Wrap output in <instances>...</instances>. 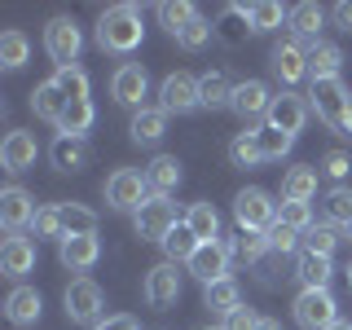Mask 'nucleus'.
<instances>
[{
  "mask_svg": "<svg viewBox=\"0 0 352 330\" xmlns=\"http://www.w3.org/2000/svg\"><path fill=\"white\" fill-rule=\"evenodd\" d=\"M146 300L154 308H172L176 300H181V273H176L172 260L154 264V269L146 273Z\"/></svg>",
  "mask_w": 352,
  "mask_h": 330,
  "instance_id": "4468645a",
  "label": "nucleus"
},
{
  "mask_svg": "<svg viewBox=\"0 0 352 330\" xmlns=\"http://www.w3.org/2000/svg\"><path fill=\"white\" fill-rule=\"evenodd\" d=\"M66 106H71V97H66V93H62V88L53 84V80H44V84L36 88V93H31V110H36L40 119H49V124H58Z\"/></svg>",
  "mask_w": 352,
  "mask_h": 330,
  "instance_id": "c85d7f7f",
  "label": "nucleus"
},
{
  "mask_svg": "<svg viewBox=\"0 0 352 330\" xmlns=\"http://www.w3.org/2000/svg\"><path fill=\"white\" fill-rule=\"evenodd\" d=\"M212 31H216V27H212V22H207L203 14H198V18L190 22V27H185L181 36H176V44H181L185 53H198V49H203V44H207V40H212Z\"/></svg>",
  "mask_w": 352,
  "mask_h": 330,
  "instance_id": "a18cd8bd",
  "label": "nucleus"
},
{
  "mask_svg": "<svg viewBox=\"0 0 352 330\" xmlns=\"http://www.w3.org/2000/svg\"><path fill=\"white\" fill-rule=\"evenodd\" d=\"M27 58H31V40L22 36V31H5V36H0V66H5V71H22Z\"/></svg>",
  "mask_w": 352,
  "mask_h": 330,
  "instance_id": "72a5a7b5",
  "label": "nucleus"
},
{
  "mask_svg": "<svg viewBox=\"0 0 352 330\" xmlns=\"http://www.w3.org/2000/svg\"><path fill=\"white\" fill-rule=\"evenodd\" d=\"M36 198H31L22 185H9V190H0V220H5L9 234H22V229L36 220Z\"/></svg>",
  "mask_w": 352,
  "mask_h": 330,
  "instance_id": "f8f14e48",
  "label": "nucleus"
},
{
  "mask_svg": "<svg viewBox=\"0 0 352 330\" xmlns=\"http://www.w3.org/2000/svg\"><path fill=\"white\" fill-rule=\"evenodd\" d=\"M339 66H344V53H339V44L317 40L313 49H308V75H313V84H322V80H339Z\"/></svg>",
  "mask_w": 352,
  "mask_h": 330,
  "instance_id": "5701e85b",
  "label": "nucleus"
},
{
  "mask_svg": "<svg viewBox=\"0 0 352 330\" xmlns=\"http://www.w3.org/2000/svg\"><path fill=\"white\" fill-rule=\"evenodd\" d=\"M330 330H352V322H344V317H339V322H335V326H330Z\"/></svg>",
  "mask_w": 352,
  "mask_h": 330,
  "instance_id": "5fc2aeb1",
  "label": "nucleus"
},
{
  "mask_svg": "<svg viewBox=\"0 0 352 330\" xmlns=\"http://www.w3.org/2000/svg\"><path fill=\"white\" fill-rule=\"evenodd\" d=\"M53 84H58L62 93L71 97V102L88 97V75H84V66H80V62H75V66H58V71H53Z\"/></svg>",
  "mask_w": 352,
  "mask_h": 330,
  "instance_id": "a19ab883",
  "label": "nucleus"
},
{
  "mask_svg": "<svg viewBox=\"0 0 352 330\" xmlns=\"http://www.w3.org/2000/svg\"><path fill=\"white\" fill-rule=\"evenodd\" d=\"M322 22H326V9L317 5V0H304V5L291 9L286 27L295 31V40H313V44H317V31H322Z\"/></svg>",
  "mask_w": 352,
  "mask_h": 330,
  "instance_id": "a878e982",
  "label": "nucleus"
},
{
  "mask_svg": "<svg viewBox=\"0 0 352 330\" xmlns=\"http://www.w3.org/2000/svg\"><path fill=\"white\" fill-rule=\"evenodd\" d=\"M31 269H36V242L22 234H9L5 247H0V273L5 278H27Z\"/></svg>",
  "mask_w": 352,
  "mask_h": 330,
  "instance_id": "f3484780",
  "label": "nucleus"
},
{
  "mask_svg": "<svg viewBox=\"0 0 352 330\" xmlns=\"http://www.w3.org/2000/svg\"><path fill=\"white\" fill-rule=\"evenodd\" d=\"M62 229L66 238H80V234H97V216L80 203H62Z\"/></svg>",
  "mask_w": 352,
  "mask_h": 330,
  "instance_id": "4c0bfd02",
  "label": "nucleus"
},
{
  "mask_svg": "<svg viewBox=\"0 0 352 330\" xmlns=\"http://www.w3.org/2000/svg\"><path fill=\"white\" fill-rule=\"evenodd\" d=\"M229 260H234V256H229L225 242H203V247L190 256V273H194L203 286H212V282H220V278H229Z\"/></svg>",
  "mask_w": 352,
  "mask_h": 330,
  "instance_id": "9b49d317",
  "label": "nucleus"
},
{
  "mask_svg": "<svg viewBox=\"0 0 352 330\" xmlns=\"http://www.w3.org/2000/svg\"><path fill=\"white\" fill-rule=\"evenodd\" d=\"M203 330H225V326H203Z\"/></svg>",
  "mask_w": 352,
  "mask_h": 330,
  "instance_id": "6e6d98bb",
  "label": "nucleus"
},
{
  "mask_svg": "<svg viewBox=\"0 0 352 330\" xmlns=\"http://www.w3.org/2000/svg\"><path fill=\"white\" fill-rule=\"evenodd\" d=\"M348 168H352V163H348V154H344V150H330L326 159H322V172H330L335 181H344V176H348Z\"/></svg>",
  "mask_w": 352,
  "mask_h": 330,
  "instance_id": "8fccbe9b",
  "label": "nucleus"
},
{
  "mask_svg": "<svg viewBox=\"0 0 352 330\" xmlns=\"http://www.w3.org/2000/svg\"><path fill=\"white\" fill-rule=\"evenodd\" d=\"M49 159H53V168H62V172H80L88 163V141L84 137H58L53 150H49Z\"/></svg>",
  "mask_w": 352,
  "mask_h": 330,
  "instance_id": "c756f323",
  "label": "nucleus"
},
{
  "mask_svg": "<svg viewBox=\"0 0 352 330\" xmlns=\"http://www.w3.org/2000/svg\"><path fill=\"white\" fill-rule=\"evenodd\" d=\"M80 49H84V36H80V27H75V18H53L49 27H44V53L58 66H75Z\"/></svg>",
  "mask_w": 352,
  "mask_h": 330,
  "instance_id": "6e6552de",
  "label": "nucleus"
},
{
  "mask_svg": "<svg viewBox=\"0 0 352 330\" xmlns=\"http://www.w3.org/2000/svg\"><path fill=\"white\" fill-rule=\"evenodd\" d=\"M278 225L295 229V234H308V229H313V207L308 203H282L278 207Z\"/></svg>",
  "mask_w": 352,
  "mask_h": 330,
  "instance_id": "37998d69",
  "label": "nucleus"
},
{
  "mask_svg": "<svg viewBox=\"0 0 352 330\" xmlns=\"http://www.w3.org/2000/svg\"><path fill=\"white\" fill-rule=\"evenodd\" d=\"M256 137H260L264 163H269V159H282V154H291V146H295V137H286V132H278V128H269V124H264V128L256 132Z\"/></svg>",
  "mask_w": 352,
  "mask_h": 330,
  "instance_id": "c03bdc74",
  "label": "nucleus"
},
{
  "mask_svg": "<svg viewBox=\"0 0 352 330\" xmlns=\"http://www.w3.org/2000/svg\"><path fill=\"white\" fill-rule=\"evenodd\" d=\"M62 304H66V317H71L75 326H97L102 313H106V295H102V286H97L93 278H75L71 286H66Z\"/></svg>",
  "mask_w": 352,
  "mask_h": 330,
  "instance_id": "20e7f679",
  "label": "nucleus"
},
{
  "mask_svg": "<svg viewBox=\"0 0 352 330\" xmlns=\"http://www.w3.org/2000/svg\"><path fill=\"white\" fill-rule=\"evenodd\" d=\"M93 330H141L137 326V317H128V313H115V317H102Z\"/></svg>",
  "mask_w": 352,
  "mask_h": 330,
  "instance_id": "3c124183",
  "label": "nucleus"
},
{
  "mask_svg": "<svg viewBox=\"0 0 352 330\" xmlns=\"http://www.w3.org/2000/svg\"><path fill=\"white\" fill-rule=\"evenodd\" d=\"M146 198H150L146 172H137V168H119V172H110V176H106V203L115 207V212H137Z\"/></svg>",
  "mask_w": 352,
  "mask_h": 330,
  "instance_id": "423d86ee",
  "label": "nucleus"
},
{
  "mask_svg": "<svg viewBox=\"0 0 352 330\" xmlns=\"http://www.w3.org/2000/svg\"><path fill=\"white\" fill-rule=\"evenodd\" d=\"M234 80H229L225 71H207L203 80H198V97H203L207 110H220V106H234Z\"/></svg>",
  "mask_w": 352,
  "mask_h": 330,
  "instance_id": "bb28decb",
  "label": "nucleus"
},
{
  "mask_svg": "<svg viewBox=\"0 0 352 330\" xmlns=\"http://www.w3.org/2000/svg\"><path fill=\"white\" fill-rule=\"evenodd\" d=\"M256 326H260V317L251 313L247 304H242V308H234V313L225 317V330H256Z\"/></svg>",
  "mask_w": 352,
  "mask_h": 330,
  "instance_id": "09e8293b",
  "label": "nucleus"
},
{
  "mask_svg": "<svg viewBox=\"0 0 352 330\" xmlns=\"http://www.w3.org/2000/svg\"><path fill=\"white\" fill-rule=\"evenodd\" d=\"M36 154H40V146H36V137L31 132H22V128H14L5 141H0V163H5V172H27V168H36Z\"/></svg>",
  "mask_w": 352,
  "mask_h": 330,
  "instance_id": "dca6fc26",
  "label": "nucleus"
},
{
  "mask_svg": "<svg viewBox=\"0 0 352 330\" xmlns=\"http://www.w3.org/2000/svg\"><path fill=\"white\" fill-rule=\"evenodd\" d=\"M286 18H291V9H282L278 0H256V5H247V31H273V27H282Z\"/></svg>",
  "mask_w": 352,
  "mask_h": 330,
  "instance_id": "473e14b6",
  "label": "nucleus"
},
{
  "mask_svg": "<svg viewBox=\"0 0 352 330\" xmlns=\"http://www.w3.org/2000/svg\"><path fill=\"white\" fill-rule=\"evenodd\" d=\"M132 141L137 146H159L163 141V132H168V115H163L159 106H141L137 115H132Z\"/></svg>",
  "mask_w": 352,
  "mask_h": 330,
  "instance_id": "412c9836",
  "label": "nucleus"
},
{
  "mask_svg": "<svg viewBox=\"0 0 352 330\" xmlns=\"http://www.w3.org/2000/svg\"><path fill=\"white\" fill-rule=\"evenodd\" d=\"M5 313H9V322H14V326L40 322V313H44L40 291H36V286H14V291H9V300H5Z\"/></svg>",
  "mask_w": 352,
  "mask_h": 330,
  "instance_id": "aec40b11",
  "label": "nucleus"
},
{
  "mask_svg": "<svg viewBox=\"0 0 352 330\" xmlns=\"http://www.w3.org/2000/svg\"><path fill=\"white\" fill-rule=\"evenodd\" d=\"M198 247H203V242L190 234V225H185V220L172 229L168 238H163V251H168V260H172V264H190V256H194Z\"/></svg>",
  "mask_w": 352,
  "mask_h": 330,
  "instance_id": "f704fd0d",
  "label": "nucleus"
},
{
  "mask_svg": "<svg viewBox=\"0 0 352 330\" xmlns=\"http://www.w3.org/2000/svg\"><path fill=\"white\" fill-rule=\"evenodd\" d=\"M203 308H212V313H220V317H229L234 308H242L238 282H234V278H220V282H212V286H203Z\"/></svg>",
  "mask_w": 352,
  "mask_h": 330,
  "instance_id": "cd10ccee",
  "label": "nucleus"
},
{
  "mask_svg": "<svg viewBox=\"0 0 352 330\" xmlns=\"http://www.w3.org/2000/svg\"><path fill=\"white\" fill-rule=\"evenodd\" d=\"M234 220H238L242 234H269V229L278 225V203L251 185V190H242L234 198Z\"/></svg>",
  "mask_w": 352,
  "mask_h": 330,
  "instance_id": "7ed1b4c3",
  "label": "nucleus"
},
{
  "mask_svg": "<svg viewBox=\"0 0 352 330\" xmlns=\"http://www.w3.org/2000/svg\"><path fill=\"white\" fill-rule=\"evenodd\" d=\"M185 225H190V234L198 242H220V212L212 203H194L190 212H185Z\"/></svg>",
  "mask_w": 352,
  "mask_h": 330,
  "instance_id": "7c9ffc66",
  "label": "nucleus"
},
{
  "mask_svg": "<svg viewBox=\"0 0 352 330\" xmlns=\"http://www.w3.org/2000/svg\"><path fill=\"white\" fill-rule=\"evenodd\" d=\"M256 330H282V322H273V317H260V326Z\"/></svg>",
  "mask_w": 352,
  "mask_h": 330,
  "instance_id": "864d4df0",
  "label": "nucleus"
},
{
  "mask_svg": "<svg viewBox=\"0 0 352 330\" xmlns=\"http://www.w3.org/2000/svg\"><path fill=\"white\" fill-rule=\"evenodd\" d=\"M203 106V97H198V80L185 71L168 75V80L159 84V110L163 115H190V110Z\"/></svg>",
  "mask_w": 352,
  "mask_h": 330,
  "instance_id": "1a4fd4ad",
  "label": "nucleus"
},
{
  "mask_svg": "<svg viewBox=\"0 0 352 330\" xmlns=\"http://www.w3.org/2000/svg\"><path fill=\"white\" fill-rule=\"evenodd\" d=\"M308 110H313V102H304L300 93H278L273 97V106H269V128H278V132H286V137H300L304 132V124H308Z\"/></svg>",
  "mask_w": 352,
  "mask_h": 330,
  "instance_id": "9d476101",
  "label": "nucleus"
},
{
  "mask_svg": "<svg viewBox=\"0 0 352 330\" xmlns=\"http://www.w3.org/2000/svg\"><path fill=\"white\" fill-rule=\"evenodd\" d=\"M93 119H97L93 102H88V97H80V102H71V106L62 110V119H58V132H62V137H84V132L93 128Z\"/></svg>",
  "mask_w": 352,
  "mask_h": 330,
  "instance_id": "2f4dec72",
  "label": "nucleus"
},
{
  "mask_svg": "<svg viewBox=\"0 0 352 330\" xmlns=\"http://www.w3.org/2000/svg\"><path fill=\"white\" fill-rule=\"evenodd\" d=\"M291 308H295V326L300 330H330L339 322V304L330 291H300V300Z\"/></svg>",
  "mask_w": 352,
  "mask_h": 330,
  "instance_id": "0eeeda50",
  "label": "nucleus"
},
{
  "mask_svg": "<svg viewBox=\"0 0 352 330\" xmlns=\"http://www.w3.org/2000/svg\"><path fill=\"white\" fill-rule=\"evenodd\" d=\"M194 18H198V9L185 5V0H163V5H159V22L172 31V36H181V31L190 27Z\"/></svg>",
  "mask_w": 352,
  "mask_h": 330,
  "instance_id": "58836bf2",
  "label": "nucleus"
},
{
  "mask_svg": "<svg viewBox=\"0 0 352 330\" xmlns=\"http://www.w3.org/2000/svg\"><path fill=\"white\" fill-rule=\"evenodd\" d=\"M335 247H339L335 225H313L304 234V251H313V256H335Z\"/></svg>",
  "mask_w": 352,
  "mask_h": 330,
  "instance_id": "79ce46f5",
  "label": "nucleus"
},
{
  "mask_svg": "<svg viewBox=\"0 0 352 330\" xmlns=\"http://www.w3.org/2000/svg\"><path fill=\"white\" fill-rule=\"evenodd\" d=\"M300 238H304V234H295V229H286V225H273V229H269V251H278V256H295Z\"/></svg>",
  "mask_w": 352,
  "mask_h": 330,
  "instance_id": "de8ad7c7",
  "label": "nucleus"
},
{
  "mask_svg": "<svg viewBox=\"0 0 352 330\" xmlns=\"http://www.w3.org/2000/svg\"><path fill=\"white\" fill-rule=\"evenodd\" d=\"M110 93H115L119 106H137V110H141V97L150 93L146 66H141V62H124V66L115 71V80H110Z\"/></svg>",
  "mask_w": 352,
  "mask_h": 330,
  "instance_id": "ddd939ff",
  "label": "nucleus"
},
{
  "mask_svg": "<svg viewBox=\"0 0 352 330\" xmlns=\"http://www.w3.org/2000/svg\"><path fill=\"white\" fill-rule=\"evenodd\" d=\"M58 256L66 269H75V273H84V269H93L97 256H102V242H97V234H80V238H62L58 242Z\"/></svg>",
  "mask_w": 352,
  "mask_h": 330,
  "instance_id": "6ab92c4d",
  "label": "nucleus"
},
{
  "mask_svg": "<svg viewBox=\"0 0 352 330\" xmlns=\"http://www.w3.org/2000/svg\"><path fill=\"white\" fill-rule=\"evenodd\" d=\"M313 110H317V119H322L326 128H335V132H352V97H348V88L344 80H322V84H313Z\"/></svg>",
  "mask_w": 352,
  "mask_h": 330,
  "instance_id": "f03ea898",
  "label": "nucleus"
},
{
  "mask_svg": "<svg viewBox=\"0 0 352 330\" xmlns=\"http://www.w3.org/2000/svg\"><path fill=\"white\" fill-rule=\"evenodd\" d=\"M141 40H146V27H141L137 5H115L97 22V44L106 53H132V49H141Z\"/></svg>",
  "mask_w": 352,
  "mask_h": 330,
  "instance_id": "f257e3e1",
  "label": "nucleus"
},
{
  "mask_svg": "<svg viewBox=\"0 0 352 330\" xmlns=\"http://www.w3.org/2000/svg\"><path fill=\"white\" fill-rule=\"evenodd\" d=\"M269 106H273L269 84H264V80H242L234 88V106H229V110H238L242 119H260V115H269Z\"/></svg>",
  "mask_w": 352,
  "mask_h": 330,
  "instance_id": "a211bd4d",
  "label": "nucleus"
},
{
  "mask_svg": "<svg viewBox=\"0 0 352 330\" xmlns=\"http://www.w3.org/2000/svg\"><path fill=\"white\" fill-rule=\"evenodd\" d=\"M146 185L154 198H168L176 185H181V163H176V154H159V159L146 168Z\"/></svg>",
  "mask_w": 352,
  "mask_h": 330,
  "instance_id": "4be33fe9",
  "label": "nucleus"
},
{
  "mask_svg": "<svg viewBox=\"0 0 352 330\" xmlns=\"http://www.w3.org/2000/svg\"><path fill=\"white\" fill-rule=\"evenodd\" d=\"M229 159H234V168H260V163H264L260 137H256V132H238V137L229 141Z\"/></svg>",
  "mask_w": 352,
  "mask_h": 330,
  "instance_id": "c9c22d12",
  "label": "nucleus"
},
{
  "mask_svg": "<svg viewBox=\"0 0 352 330\" xmlns=\"http://www.w3.org/2000/svg\"><path fill=\"white\" fill-rule=\"evenodd\" d=\"M326 225H352V190L348 185H335L326 190Z\"/></svg>",
  "mask_w": 352,
  "mask_h": 330,
  "instance_id": "e433bc0d",
  "label": "nucleus"
},
{
  "mask_svg": "<svg viewBox=\"0 0 352 330\" xmlns=\"http://www.w3.org/2000/svg\"><path fill=\"white\" fill-rule=\"evenodd\" d=\"M132 229H137V238L141 242H159L163 247V238L176 229V207L168 203V198H146V203L132 212Z\"/></svg>",
  "mask_w": 352,
  "mask_h": 330,
  "instance_id": "39448f33",
  "label": "nucleus"
},
{
  "mask_svg": "<svg viewBox=\"0 0 352 330\" xmlns=\"http://www.w3.org/2000/svg\"><path fill=\"white\" fill-rule=\"evenodd\" d=\"M335 22L344 31H352V0H339V5H335Z\"/></svg>",
  "mask_w": 352,
  "mask_h": 330,
  "instance_id": "603ef678",
  "label": "nucleus"
},
{
  "mask_svg": "<svg viewBox=\"0 0 352 330\" xmlns=\"http://www.w3.org/2000/svg\"><path fill=\"white\" fill-rule=\"evenodd\" d=\"M229 247V256H238V260H260L264 251H269V234H238V238H220Z\"/></svg>",
  "mask_w": 352,
  "mask_h": 330,
  "instance_id": "ea45409f",
  "label": "nucleus"
},
{
  "mask_svg": "<svg viewBox=\"0 0 352 330\" xmlns=\"http://www.w3.org/2000/svg\"><path fill=\"white\" fill-rule=\"evenodd\" d=\"M31 229H36V238H66V229H62V207H40L36 220H31Z\"/></svg>",
  "mask_w": 352,
  "mask_h": 330,
  "instance_id": "49530a36",
  "label": "nucleus"
},
{
  "mask_svg": "<svg viewBox=\"0 0 352 330\" xmlns=\"http://www.w3.org/2000/svg\"><path fill=\"white\" fill-rule=\"evenodd\" d=\"M348 238H352V225H348Z\"/></svg>",
  "mask_w": 352,
  "mask_h": 330,
  "instance_id": "13d9d810",
  "label": "nucleus"
},
{
  "mask_svg": "<svg viewBox=\"0 0 352 330\" xmlns=\"http://www.w3.org/2000/svg\"><path fill=\"white\" fill-rule=\"evenodd\" d=\"M348 286H352V264H348Z\"/></svg>",
  "mask_w": 352,
  "mask_h": 330,
  "instance_id": "4d7b16f0",
  "label": "nucleus"
},
{
  "mask_svg": "<svg viewBox=\"0 0 352 330\" xmlns=\"http://www.w3.org/2000/svg\"><path fill=\"white\" fill-rule=\"evenodd\" d=\"M269 66H273V75H278L282 84H300L308 75V49L300 40H282L278 49L269 53Z\"/></svg>",
  "mask_w": 352,
  "mask_h": 330,
  "instance_id": "2eb2a0df",
  "label": "nucleus"
},
{
  "mask_svg": "<svg viewBox=\"0 0 352 330\" xmlns=\"http://www.w3.org/2000/svg\"><path fill=\"white\" fill-rule=\"evenodd\" d=\"M330 256H313V251H300V264H295V278L304 282V291H330Z\"/></svg>",
  "mask_w": 352,
  "mask_h": 330,
  "instance_id": "393cba45",
  "label": "nucleus"
},
{
  "mask_svg": "<svg viewBox=\"0 0 352 330\" xmlns=\"http://www.w3.org/2000/svg\"><path fill=\"white\" fill-rule=\"evenodd\" d=\"M313 198H317V168L300 163L282 176V203H313Z\"/></svg>",
  "mask_w": 352,
  "mask_h": 330,
  "instance_id": "b1692460",
  "label": "nucleus"
}]
</instances>
